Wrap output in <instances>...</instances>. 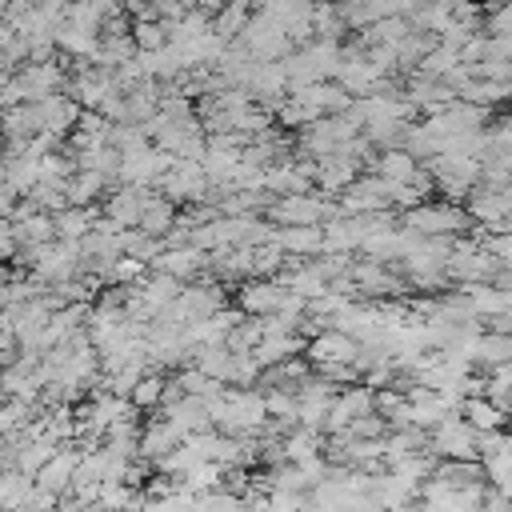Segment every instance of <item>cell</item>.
<instances>
[{"instance_id": "obj_9", "label": "cell", "mask_w": 512, "mask_h": 512, "mask_svg": "<svg viewBox=\"0 0 512 512\" xmlns=\"http://www.w3.org/2000/svg\"><path fill=\"white\" fill-rule=\"evenodd\" d=\"M4 180H8V156L0 152V184H4Z\"/></svg>"}, {"instance_id": "obj_1", "label": "cell", "mask_w": 512, "mask_h": 512, "mask_svg": "<svg viewBox=\"0 0 512 512\" xmlns=\"http://www.w3.org/2000/svg\"><path fill=\"white\" fill-rule=\"evenodd\" d=\"M36 108H40V124H44L48 136H64L72 124H80V104L72 96H64V92L40 100Z\"/></svg>"}, {"instance_id": "obj_2", "label": "cell", "mask_w": 512, "mask_h": 512, "mask_svg": "<svg viewBox=\"0 0 512 512\" xmlns=\"http://www.w3.org/2000/svg\"><path fill=\"white\" fill-rule=\"evenodd\" d=\"M308 352H312V360H316V364L336 368V364H348V360L356 356V340H352L348 332L328 328V332H320V336L308 344Z\"/></svg>"}, {"instance_id": "obj_8", "label": "cell", "mask_w": 512, "mask_h": 512, "mask_svg": "<svg viewBox=\"0 0 512 512\" xmlns=\"http://www.w3.org/2000/svg\"><path fill=\"white\" fill-rule=\"evenodd\" d=\"M16 208H20V192L4 180V184H0V220H12V216H16Z\"/></svg>"}, {"instance_id": "obj_5", "label": "cell", "mask_w": 512, "mask_h": 512, "mask_svg": "<svg viewBox=\"0 0 512 512\" xmlns=\"http://www.w3.org/2000/svg\"><path fill=\"white\" fill-rule=\"evenodd\" d=\"M168 32H172V24L140 20V24H136V44H140L144 52H160V48H168Z\"/></svg>"}, {"instance_id": "obj_6", "label": "cell", "mask_w": 512, "mask_h": 512, "mask_svg": "<svg viewBox=\"0 0 512 512\" xmlns=\"http://www.w3.org/2000/svg\"><path fill=\"white\" fill-rule=\"evenodd\" d=\"M160 268H164L168 276H188V272H196V268H200V252H192V248L168 252V256H160Z\"/></svg>"}, {"instance_id": "obj_7", "label": "cell", "mask_w": 512, "mask_h": 512, "mask_svg": "<svg viewBox=\"0 0 512 512\" xmlns=\"http://www.w3.org/2000/svg\"><path fill=\"white\" fill-rule=\"evenodd\" d=\"M128 396H132V404H136V408H152V404H160V400H164V384H160L156 376H140V380L132 384V392H128Z\"/></svg>"}, {"instance_id": "obj_4", "label": "cell", "mask_w": 512, "mask_h": 512, "mask_svg": "<svg viewBox=\"0 0 512 512\" xmlns=\"http://www.w3.org/2000/svg\"><path fill=\"white\" fill-rule=\"evenodd\" d=\"M88 220H92V208H76V204L60 208V212L52 216L56 236H64V240H80V236H88V228H92Z\"/></svg>"}, {"instance_id": "obj_3", "label": "cell", "mask_w": 512, "mask_h": 512, "mask_svg": "<svg viewBox=\"0 0 512 512\" xmlns=\"http://www.w3.org/2000/svg\"><path fill=\"white\" fill-rule=\"evenodd\" d=\"M76 468H80V460L76 456H64V452H56L40 472H36V488L40 492H52V496H60V492H68L72 488V480H76Z\"/></svg>"}]
</instances>
